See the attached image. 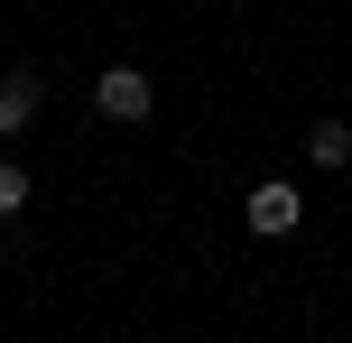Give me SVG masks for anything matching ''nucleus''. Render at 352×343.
I'll list each match as a JSON object with an SVG mask.
<instances>
[{
  "mask_svg": "<svg viewBox=\"0 0 352 343\" xmlns=\"http://www.w3.org/2000/svg\"><path fill=\"white\" fill-rule=\"evenodd\" d=\"M297 223H306V195H297V186H287V177L250 186V232H260V241H287V232H297Z\"/></svg>",
  "mask_w": 352,
  "mask_h": 343,
  "instance_id": "f257e3e1",
  "label": "nucleus"
},
{
  "mask_svg": "<svg viewBox=\"0 0 352 343\" xmlns=\"http://www.w3.org/2000/svg\"><path fill=\"white\" fill-rule=\"evenodd\" d=\"M93 111H102V121H148V111H158V102H148V74L140 65H111L102 84H93Z\"/></svg>",
  "mask_w": 352,
  "mask_h": 343,
  "instance_id": "f03ea898",
  "label": "nucleus"
},
{
  "mask_svg": "<svg viewBox=\"0 0 352 343\" xmlns=\"http://www.w3.org/2000/svg\"><path fill=\"white\" fill-rule=\"evenodd\" d=\"M37 102H47V84H37L28 65L0 74V130H28V121H37Z\"/></svg>",
  "mask_w": 352,
  "mask_h": 343,
  "instance_id": "7ed1b4c3",
  "label": "nucleus"
},
{
  "mask_svg": "<svg viewBox=\"0 0 352 343\" xmlns=\"http://www.w3.org/2000/svg\"><path fill=\"white\" fill-rule=\"evenodd\" d=\"M306 158H316V167H343L352 158V130L343 121H316V130H306Z\"/></svg>",
  "mask_w": 352,
  "mask_h": 343,
  "instance_id": "20e7f679",
  "label": "nucleus"
},
{
  "mask_svg": "<svg viewBox=\"0 0 352 343\" xmlns=\"http://www.w3.org/2000/svg\"><path fill=\"white\" fill-rule=\"evenodd\" d=\"M19 204H28V167L0 158V214H19Z\"/></svg>",
  "mask_w": 352,
  "mask_h": 343,
  "instance_id": "39448f33",
  "label": "nucleus"
}]
</instances>
